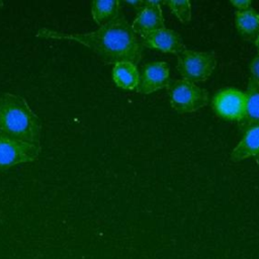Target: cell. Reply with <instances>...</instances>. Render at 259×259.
Wrapping results in <instances>:
<instances>
[{
	"instance_id": "obj_19",
	"label": "cell",
	"mask_w": 259,
	"mask_h": 259,
	"mask_svg": "<svg viewBox=\"0 0 259 259\" xmlns=\"http://www.w3.org/2000/svg\"><path fill=\"white\" fill-rule=\"evenodd\" d=\"M254 42H255V46L257 48V52H258V56H259V36L254 40Z\"/></svg>"
},
{
	"instance_id": "obj_16",
	"label": "cell",
	"mask_w": 259,
	"mask_h": 259,
	"mask_svg": "<svg viewBox=\"0 0 259 259\" xmlns=\"http://www.w3.org/2000/svg\"><path fill=\"white\" fill-rule=\"evenodd\" d=\"M250 73L251 79L259 82V56L257 55L250 63Z\"/></svg>"
},
{
	"instance_id": "obj_10",
	"label": "cell",
	"mask_w": 259,
	"mask_h": 259,
	"mask_svg": "<svg viewBox=\"0 0 259 259\" xmlns=\"http://www.w3.org/2000/svg\"><path fill=\"white\" fill-rule=\"evenodd\" d=\"M259 124V82L250 78L245 92L244 114L239 121V127L245 133L252 126Z\"/></svg>"
},
{
	"instance_id": "obj_13",
	"label": "cell",
	"mask_w": 259,
	"mask_h": 259,
	"mask_svg": "<svg viewBox=\"0 0 259 259\" xmlns=\"http://www.w3.org/2000/svg\"><path fill=\"white\" fill-rule=\"evenodd\" d=\"M140 72L135 64L120 62L113 65L112 79L115 85L123 90H136L139 84Z\"/></svg>"
},
{
	"instance_id": "obj_18",
	"label": "cell",
	"mask_w": 259,
	"mask_h": 259,
	"mask_svg": "<svg viewBox=\"0 0 259 259\" xmlns=\"http://www.w3.org/2000/svg\"><path fill=\"white\" fill-rule=\"evenodd\" d=\"M124 3L128 4V5H132L136 10L140 11L142 10L145 5H146V1H143V0H134V1H125Z\"/></svg>"
},
{
	"instance_id": "obj_14",
	"label": "cell",
	"mask_w": 259,
	"mask_h": 259,
	"mask_svg": "<svg viewBox=\"0 0 259 259\" xmlns=\"http://www.w3.org/2000/svg\"><path fill=\"white\" fill-rule=\"evenodd\" d=\"M91 14L97 25L102 26L122 14L120 2L116 0L93 1L91 3Z\"/></svg>"
},
{
	"instance_id": "obj_9",
	"label": "cell",
	"mask_w": 259,
	"mask_h": 259,
	"mask_svg": "<svg viewBox=\"0 0 259 259\" xmlns=\"http://www.w3.org/2000/svg\"><path fill=\"white\" fill-rule=\"evenodd\" d=\"M141 42L143 47L174 55H179L186 50L179 33L166 27L146 34L141 37Z\"/></svg>"
},
{
	"instance_id": "obj_3",
	"label": "cell",
	"mask_w": 259,
	"mask_h": 259,
	"mask_svg": "<svg viewBox=\"0 0 259 259\" xmlns=\"http://www.w3.org/2000/svg\"><path fill=\"white\" fill-rule=\"evenodd\" d=\"M166 89L172 108L179 113L194 112L204 107L208 100L203 88L183 79H170Z\"/></svg>"
},
{
	"instance_id": "obj_4",
	"label": "cell",
	"mask_w": 259,
	"mask_h": 259,
	"mask_svg": "<svg viewBox=\"0 0 259 259\" xmlns=\"http://www.w3.org/2000/svg\"><path fill=\"white\" fill-rule=\"evenodd\" d=\"M217 66V58L207 52L185 50L177 55L176 69L183 80L197 83L209 78Z\"/></svg>"
},
{
	"instance_id": "obj_6",
	"label": "cell",
	"mask_w": 259,
	"mask_h": 259,
	"mask_svg": "<svg viewBox=\"0 0 259 259\" xmlns=\"http://www.w3.org/2000/svg\"><path fill=\"white\" fill-rule=\"evenodd\" d=\"M212 108L224 119L240 121L244 114L245 93L236 88H225L213 96Z\"/></svg>"
},
{
	"instance_id": "obj_2",
	"label": "cell",
	"mask_w": 259,
	"mask_h": 259,
	"mask_svg": "<svg viewBox=\"0 0 259 259\" xmlns=\"http://www.w3.org/2000/svg\"><path fill=\"white\" fill-rule=\"evenodd\" d=\"M0 135L40 146V120L22 96L13 93L0 96Z\"/></svg>"
},
{
	"instance_id": "obj_15",
	"label": "cell",
	"mask_w": 259,
	"mask_h": 259,
	"mask_svg": "<svg viewBox=\"0 0 259 259\" xmlns=\"http://www.w3.org/2000/svg\"><path fill=\"white\" fill-rule=\"evenodd\" d=\"M176 18L182 22L187 23L191 20V3L188 0H168L163 1Z\"/></svg>"
},
{
	"instance_id": "obj_12",
	"label": "cell",
	"mask_w": 259,
	"mask_h": 259,
	"mask_svg": "<svg viewBox=\"0 0 259 259\" xmlns=\"http://www.w3.org/2000/svg\"><path fill=\"white\" fill-rule=\"evenodd\" d=\"M235 25L239 34L246 40H255L259 36V12L253 8L236 11Z\"/></svg>"
},
{
	"instance_id": "obj_8",
	"label": "cell",
	"mask_w": 259,
	"mask_h": 259,
	"mask_svg": "<svg viewBox=\"0 0 259 259\" xmlns=\"http://www.w3.org/2000/svg\"><path fill=\"white\" fill-rule=\"evenodd\" d=\"M162 3L163 1H146L145 7L138 12L131 24L138 36L143 37L152 31L165 27L161 8Z\"/></svg>"
},
{
	"instance_id": "obj_1",
	"label": "cell",
	"mask_w": 259,
	"mask_h": 259,
	"mask_svg": "<svg viewBox=\"0 0 259 259\" xmlns=\"http://www.w3.org/2000/svg\"><path fill=\"white\" fill-rule=\"evenodd\" d=\"M36 36L78 42L95 53L105 63L113 65L120 62H130L137 65L143 54L141 39L123 17V14L93 31L67 33L44 27L37 30Z\"/></svg>"
},
{
	"instance_id": "obj_20",
	"label": "cell",
	"mask_w": 259,
	"mask_h": 259,
	"mask_svg": "<svg viewBox=\"0 0 259 259\" xmlns=\"http://www.w3.org/2000/svg\"><path fill=\"white\" fill-rule=\"evenodd\" d=\"M255 157H256V163H257V165L259 166V153H258Z\"/></svg>"
},
{
	"instance_id": "obj_21",
	"label": "cell",
	"mask_w": 259,
	"mask_h": 259,
	"mask_svg": "<svg viewBox=\"0 0 259 259\" xmlns=\"http://www.w3.org/2000/svg\"><path fill=\"white\" fill-rule=\"evenodd\" d=\"M3 6H4V3L2 1H0V9H2Z\"/></svg>"
},
{
	"instance_id": "obj_17",
	"label": "cell",
	"mask_w": 259,
	"mask_h": 259,
	"mask_svg": "<svg viewBox=\"0 0 259 259\" xmlns=\"http://www.w3.org/2000/svg\"><path fill=\"white\" fill-rule=\"evenodd\" d=\"M230 3L237 9V11H244L250 9L252 4L250 0H233Z\"/></svg>"
},
{
	"instance_id": "obj_7",
	"label": "cell",
	"mask_w": 259,
	"mask_h": 259,
	"mask_svg": "<svg viewBox=\"0 0 259 259\" xmlns=\"http://www.w3.org/2000/svg\"><path fill=\"white\" fill-rule=\"evenodd\" d=\"M170 82L169 66L165 62H151L141 70L137 91L141 94H151L167 88Z\"/></svg>"
},
{
	"instance_id": "obj_11",
	"label": "cell",
	"mask_w": 259,
	"mask_h": 259,
	"mask_svg": "<svg viewBox=\"0 0 259 259\" xmlns=\"http://www.w3.org/2000/svg\"><path fill=\"white\" fill-rule=\"evenodd\" d=\"M243 134L242 139L231 153V160L234 162L254 157L259 153V124L250 127Z\"/></svg>"
},
{
	"instance_id": "obj_5",
	"label": "cell",
	"mask_w": 259,
	"mask_h": 259,
	"mask_svg": "<svg viewBox=\"0 0 259 259\" xmlns=\"http://www.w3.org/2000/svg\"><path fill=\"white\" fill-rule=\"evenodd\" d=\"M41 147L0 135V169L31 163L38 159Z\"/></svg>"
}]
</instances>
